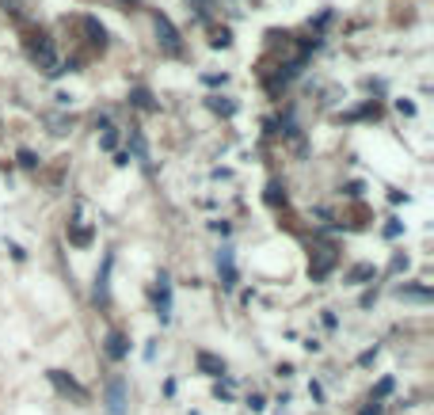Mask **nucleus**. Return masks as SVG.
I'll use <instances>...</instances> for the list:
<instances>
[{
    "instance_id": "nucleus-1",
    "label": "nucleus",
    "mask_w": 434,
    "mask_h": 415,
    "mask_svg": "<svg viewBox=\"0 0 434 415\" xmlns=\"http://www.w3.org/2000/svg\"><path fill=\"white\" fill-rule=\"evenodd\" d=\"M27 54H31V61L34 65H42L46 73H54V65H58V50H54V39L50 34H31L27 39Z\"/></svg>"
},
{
    "instance_id": "nucleus-7",
    "label": "nucleus",
    "mask_w": 434,
    "mask_h": 415,
    "mask_svg": "<svg viewBox=\"0 0 434 415\" xmlns=\"http://www.w3.org/2000/svg\"><path fill=\"white\" fill-rule=\"evenodd\" d=\"M217 270H221V286L232 290L237 286V263H232V248H221L217 252Z\"/></svg>"
},
{
    "instance_id": "nucleus-22",
    "label": "nucleus",
    "mask_w": 434,
    "mask_h": 415,
    "mask_svg": "<svg viewBox=\"0 0 434 415\" xmlns=\"http://www.w3.org/2000/svg\"><path fill=\"white\" fill-rule=\"evenodd\" d=\"M396 111H400V114H415V103H408V99H400V103H396Z\"/></svg>"
},
{
    "instance_id": "nucleus-6",
    "label": "nucleus",
    "mask_w": 434,
    "mask_h": 415,
    "mask_svg": "<svg viewBox=\"0 0 434 415\" xmlns=\"http://www.w3.org/2000/svg\"><path fill=\"white\" fill-rule=\"evenodd\" d=\"M107 412L111 415H126V385H122V377H111V385H107Z\"/></svg>"
},
{
    "instance_id": "nucleus-15",
    "label": "nucleus",
    "mask_w": 434,
    "mask_h": 415,
    "mask_svg": "<svg viewBox=\"0 0 434 415\" xmlns=\"http://www.w3.org/2000/svg\"><path fill=\"white\" fill-rule=\"evenodd\" d=\"M130 103H133V107H141V111H156V99L149 96L145 88H133V92H130Z\"/></svg>"
},
{
    "instance_id": "nucleus-3",
    "label": "nucleus",
    "mask_w": 434,
    "mask_h": 415,
    "mask_svg": "<svg viewBox=\"0 0 434 415\" xmlns=\"http://www.w3.org/2000/svg\"><path fill=\"white\" fill-rule=\"evenodd\" d=\"M336 263H339V252L332 244H320L316 252H312V259H309V278L312 282H324V278L336 270Z\"/></svg>"
},
{
    "instance_id": "nucleus-24",
    "label": "nucleus",
    "mask_w": 434,
    "mask_h": 415,
    "mask_svg": "<svg viewBox=\"0 0 434 415\" xmlns=\"http://www.w3.org/2000/svg\"><path fill=\"white\" fill-rule=\"evenodd\" d=\"M385 392H393V377H385V381L377 385V396H385Z\"/></svg>"
},
{
    "instance_id": "nucleus-2",
    "label": "nucleus",
    "mask_w": 434,
    "mask_h": 415,
    "mask_svg": "<svg viewBox=\"0 0 434 415\" xmlns=\"http://www.w3.org/2000/svg\"><path fill=\"white\" fill-rule=\"evenodd\" d=\"M156 46H160V54H168V57H180L183 54L180 31H175V23L168 16H160V12H156Z\"/></svg>"
},
{
    "instance_id": "nucleus-18",
    "label": "nucleus",
    "mask_w": 434,
    "mask_h": 415,
    "mask_svg": "<svg viewBox=\"0 0 434 415\" xmlns=\"http://www.w3.org/2000/svg\"><path fill=\"white\" fill-rule=\"evenodd\" d=\"M267 202H270V206H279V202H286V191H282V187H279V183H270V187H267Z\"/></svg>"
},
{
    "instance_id": "nucleus-23",
    "label": "nucleus",
    "mask_w": 434,
    "mask_h": 415,
    "mask_svg": "<svg viewBox=\"0 0 434 415\" xmlns=\"http://www.w3.org/2000/svg\"><path fill=\"white\" fill-rule=\"evenodd\" d=\"M248 407H252V412H263V396H255L252 392V396H248Z\"/></svg>"
},
{
    "instance_id": "nucleus-9",
    "label": "nucleus",
    "mask_w": 434,
    "mask_h": 415,
    "mask_svg": "<svg viewBox=\"0 0 434 415\" xmlns=\"http://www.w3.org/2000/svg\"><path fill=\"white\" fill-rule=\"evenodd\" d=\"M80 27H84V31H88V39H91V42H96V46H99V50H103V46H107V27H103V23H99V19H96V16H80Z\"/></svg>"
},
{
    "instance_id": "nucleus-25",
    "label": "nucleus",
    "mask_w": 434,
    "mask_h": 415,
    "mask_svg": "<svg viewBox=\"0 0 434 415\" xmlns=\"http://www.w3.org/2000/svg\"><path fill=\"white\" fill-rule=\"evenodd\" d=\"M362 415H381V404L373 400V407H362Z\"/></svg>"
},
{
    "instance_id": "nucleus-26",
    "label": "nucleus",
    "mask_w": 434,
    "mask_h": 415,
    "mask_svg": "<svg viewBox=\"0 0 434 415\" xmlns=\"http://www.w3.org/2000/svg\"><path fill=\"white\" fill-rule=\"evenodd\" d=\"M187 4H195V8H198V12H202V8H206V0H187Z\"/></svg>"
},
{
    "instance_id": "nucleus-14",
    "label": "nucleus",
    "mask_w": 434,
    "mask_h": 415,
    "mask_svg": "<svg viewBox=\"0 0 434 415\" xmlns=\"http://www.w3.org/2000/svg\"><path fill=\"white\" fill-rule=\"evenodd\" d=\"M69 240H73L76 248H88L91 244V228L88 225H69Z\"/></svg>"
},
{
    "instance_id": "nucleus-4",
    "label": "nucleus",
    "mask_w": 434,
    "mask_h": 415,
    "mask_svg": "<svg viewBox=\"0 0 434 415\" xmlns=\"http://www.w3.org/2000/svg\"><path fill=\"white\" fill-rule=\"evenodd\" d=\"M50 385L61 392V396H69V400H76V404H88V389H84L80 381H76L73 374H65V370H50Z\"/></svg>"
},
{
    "instance_id": "nucleus-10",
    "label": "nucleus",
    "mask_w": 434,
    "mask_h": 415,
    "mask_svg": "<svg viewBox=\"0 0 434 415\" xmlns=\"http://www.w3.org/2000/svg\"><path fill=\"white\" fill-rule=\"evenodd\" d=\"M111 267H115V255H107L103 270H99V278H96V305H107V278H111Z\"/></svg>"
},
{
    "instance_id": "nucleus-8",
    "label": "nucleus",
    "mask_w": 434,
    "mask_h": 415,
    "mask_svg": "<svg viewBox=\"0 0 434 415\" xmlns=\"http://www.w3.org/2000/svg\"><path fill=\"white\" fill-rule=\"evenodd\" d=\"M195 362H198V370H202L206 377H225V362L217 359V354H210V350H198Z\"/></svg>"
},
{
    "instance_id": "nucleus-11",
    "label": "nucleus",
    "mask_w": 434,
    "mask_h": 415,
    "mask_svg": "<svg viewBox=\"0 0 434 415\" xmlns=\"http://www.w3.org/2000/svg\"><path fill=\"white\" fill-rule=\"evenodd\" d=\"M126 350H130V347H126V335L122 332H111V335H107V354H111V359H126Z\"/></svg>"
},
{
    "instance_id": "nucleus-12",
    "label": "nucleus",
    "mask_w": 434,
    "mask_h": 415,
    "mask_svg": "<svg viewBox=\"0 0 434 415\" xmlns=\"http://www.w3.org/2000/svg\"><path fill=\"white\" fill-rule=\"evenodd\" d=\"M373 275H377V270H373V263H358V267H351V270H347V282H351V286H362V282H369Z\"/></svg>"
},
{
    "instance_id": "nucleus-17",
    "label": "nucleus",
    "mask_w": 434,
    "mask_h": 415,
    "mask_svg": "<svg viewBox=\"0 0 434 415\" xmlns=\"http://www.w3.org/2000/svg\"><path fill=\"white\" fill-rule=\"evenodd\" d=\"M130 145H133V153H138V160H149V149H145V141H141L138 130H130Z\"/></svg>"
},
{
    "instance_id": "nucleus-13",
    "label": "nucleus",
    "mask_w": 434,
    "mask_h": 415,
    "mask_svg": "<svg viewBox=\"0 0 434 415\" xmlns=\"http://www.w3.org/2000/svg\"><path fill=\"white\" fill-rule=\"evenodd\" d=\"M396 297H408V301H431V290H426V286H396Z\"/></svg>"
},
{
    "instance_id": "nucleus-5",
    "label": "nucleus",
    "mask_w": 434,
    "mask_h": 415,
    "mask_svg": "<svg viewBox=\"0 0 434 415\" xmlns=\"http://www.w3.org/2000/svg\"><path fill=\"white\" fill-rule=\"evenodd\" d=\"M156 317H160V324L172 320V278L164 270L156 275Z\"/></svg>"
},
{
    "instance_id": "nucleus-21",
    "label": "nucleus",
    "mask_w": 434,
    "mask_h": 415,
    "mask_svg": "<svg viewBox=\"0 0 434 415\" xmlns=\"http://www.w3.org/2000/svg\"><path fill=\"white\" fill-rule=\"evenodd\" d=\"M19 164H23V168H34V164H39V156H34L31 149H19Z\"/></svg>"
},
{
    "instance_id": "nucleus-19",
    "label": "nucleus",
    "mask_w": 434,
    "mask_h": 415,
    "mask_svg": "<svg viewBox=\"0 0 434 415\" xmlns=\"http://www.w3.org/2000/svg\"><path fill=\"white\" fill-rule=\"evenodd\" d=\"M210 42H213V46H229V42H232V34L225 31V27H217V31H213V39H210Z\"/></svg>"
},
{
    "instance_id": "nucleus-16",
    "label": "nucleus",
    "mask_w": 434,
    "mask_h": 415,
    "mask_svg": "<svg viewBox=\"0 0 434 415\" xmlns=\"http://www.w3.org/2000/svg\"><path fill=\"white\" fill-rule=\"evenodd\" d=\"M210 107H213L217 114H225V118H229V114H237V103H232V99H221V96L210 99Z\"/></svg>"
},
{
    "instance_id": "nucleus-20",
    "label": "nucleus",
    "mask_w": 434,
    "mask_h": 415,
    "mask_svg": "<svg viewBox=\"0 0 434 415\" xmlns=\"http://www.w3.org/2000/svg\"><path fill=\"white\" fill-rule=\"evenodd\" d=\"M115 141H118V134L111 130V126H107V130H103V138H99V145H103V149H115Z\"/></svg>"
}]
</instances>
